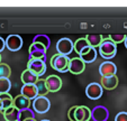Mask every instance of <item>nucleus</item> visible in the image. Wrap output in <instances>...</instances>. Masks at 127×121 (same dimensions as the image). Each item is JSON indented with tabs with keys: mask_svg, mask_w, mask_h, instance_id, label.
Instances as JSON below:
<instances>
[{
	"mask_svg": "<svg viewBox=\"0 0 127 121\" xmlns=\"http://www.w3.org/2000/svg\"><path fill=\"white\" fill-rule=\"evenodd\" d=\"M116 53H117V45L111 42L109 37L103 38L99 46V54L101 55V57L105 59H111L116 56Z\"/></svg>",
	"mask_w": 127,
	"mask_h": 121,
	"instance_id": "f257e3e1",
	"label": "nucleus"
},
{
	"mask_svg": "<svg viewBox=\"0 0 127 121\" xmlns=\"http://www.w3.org/2000/svg\"><path fill=\"white\" fill-rule=\"evenodd\" d=\"M70 61L69 56H64L61 54H54L51 58V67L55 71L60 72V73H65L69 71V65H70Z\"/></svg>",
	"mask_w": 127,
	"mask_h": 121,
	"instance_id": "f03ea898",
	"label": "nucleus"
},
{
	"mask_svg": "<svg viewBox=\"0 0 127 121\" xmlns=\"http://www.w3.org/2000/svg\"><path fill=\"white\" fill-rule=\"evenodd\" d=\"M27 70L39 77L45 74L46 63L44 59H29L27 63Z\"/></svg>",
	"mask_w": 127,
	"mask_h": 121,
	"instance_id": "7ed1b4c3",
	"label": "nucleus"
},
{
	"mask_svg": "<svg viewBox=\"0 0 127 121\" xmlns=\"http://www.w3.org/2000/svg\"><path fill=\"white\" fill-rule=\"evenodd\" d=\"M56 50H58V54L69 56L74 50V43L70 38H66V37L61 38L56 43Z\"/></svg>",
	"mask_w": 127,
	"mask_h": 121,
	"instance_id": "20e7f679",
	"label": "nucleus"
},
{
	"mask_svg": "<svg viewBox=\"0 0 127 121\" xmlns=\"http://www.w3.org/2000/svg\"><path fill=\"white\" fill-rule=\"evenodd\" d=\"M51 108L50 100L46 97H37L33 101V110L39 114L46 113Z\"/></svg>",
	"mask_w": 127,
	"mask_h": 121,
	"instance_id": "39448f33",
	"label": "nucleus"
},
{
	"mask_svg": "<svg viewBox=\"0 0 127 121\" xmlns=\"http://www.w3.org/2000/svg\"><path fill=\"white\" fill-rule=\"evenodd\" d=\"M103 93V88L101 86V84L99 83H90L86 88V95L90 100H98L102 97Z\"/></svg>",
	"mask_w": 127,
	"mask_h": 121,
	"instance_id": "423d86ee",
	"label": "nucleus"
},
{
	"mask_svg": "<svg viewBox=\"0 0 127 121\" xmlns=\"http://www.w3.org/2000/svg\"><path fill=\"white\" fill-rule=\"evenodd\" d=\"M6 47L10 52H17L23 47V38L19 35H9L6 39Z\"/></svg>",
	"mask_w": 127,
	"mask_h": 121,
	"instance_id": "0eeeda50",
	"label": "nucleus"
},
{
	"mask_svg": "<svg viewBox=\"0 0 127 121\" xmlns=\"http://www.w3.org/2000/svg\"><path fill=\"white\" fill-rule=\"evenodd\" d=\"M109 118V111L103 105H97L91 110V119L94 121H107Z\"/></svg>",
	"mask_w": 127,
	"mask_h": 121,
	"instance_id": "6e6552de",
	"label": "nucleus"
},
{
	"mask_svg": "<svg viewBox=\"0 0 127 121\" xmlns=\"http://www.w3.org/2000/svg\"><path fill=\"white\" fill-rule=\"evenodd\" d=\"M117 72V67L113 62H102L99 66V73H100L101 77H109V76L116 75Z\"/></svg>",
	"mask_w": 127,
	"mask_h": 121,
	"instance_id": "1a4fd4ad",
	"label": "nucleus"
},
{
	"mask_svg": "<svg viewBox=\"0 0 127 121\" xmlns=\"http://www.w3.org/2000/svg\"><path fill=\"white\" fill-rule=\"evenodd\" d=\"M84 70H86V63L80 57L71 58L70 65H69V72H71L72 74L78 75V74H81Z\"/></svg>",
	"mask_w": 127,
	"mask_h": 121,
	"instance_id": "9d476101",
	"label": "nucleus"
},
{
	"mask_svg": "<svg viewBox=\"0 0 127 121\" xmlns=\"http://www.w3.org/2000/svg\"><path fill=\"white\" fill-rule=\"evenodd\" d=\"M46 85L50 92H58L62 88V80L58 75H50L45 78Z\"/></svg>",
	"mask_w": 127,
	"mask_h": 121,
	"instance_id": "9b49d317",
	"label": "nucleus"
},
{
	"mask_svg": "<svg viewBox=\"0 0 127 121\" xmlns=\"http://www.w3.org/2000/svg\"><path fill=\"white\" fill-rule=\"evenodd\" d=\"M20 94L23 97H25L26 99L31 100H35L36 97H38V92H37V88L35 84H24L20 89Z\"/></svg>",
	"mask_w": 127,
	"mask_h": 121,
	"instance_id": "f8f14e48",
	"label": "nucleus"
},
{
	"mask_svg": "<svg viewBox=\"0 0 127 121\" xmlns=\"http://www.w3.org/2000/svg\"><path fill=\"white\" fill-rule=\"evenodd\" d=\"M91 119V110L86 105H78L75 110V120L77 121H89Z\"/></svg>",
	"mask_w": 127,
	"mask_h": 121,
	"instance_id": "ddd939ff",
	"label": "nucleus"
},
{
	"mask_svg": "<svg viewBox=\"0 0 127 121\" xmlns=\"http://www.w3.org/2000/svg\"><path fill=\"white\" fill-rule=\"evenodd\" d=\"M79 57L83 61L84 63H92L96 61L97 58V50L96 48H92V47H89L87 48L86 50L81 53L79 55Z\"/></svg>",
	"mask_w": 127,
	"mask_h": 121,
	"instance_id": "4468645a",
	"label": "nucleus"
},
{
	"mask_svg": "<svg viewBox=\"0 0 127 121\" xmlns=\"http://www.w3.org/2000/svg\"><path fill=\"white\" fill-rule=\"evenodd\" d=\"M118 85V77L116 75L109 77H101V86L106 90H114Z\"/></svg>",
	"mask_w": 127,
	"mask_h": 121,
	"instance_id": "2eb2a0df",
	"label": "nucleus"
},
{
	"mask_svg": "<svg viewBox=\"0 0 127 121\" xmlns=\"http://www.w3.org/2000/svg\"><path fill=\"white\" fill-rule=\"evenodd\" d=\"M14 107L16 109H18L19 111L29 108V100L26 99L25 97H23L22 94L17 95L16 97H14Z\"/></svg>",
	"mask_w": 127,
	"mask_h": 121,
	"instance_id": "dca6fc26",
	"label": "nucleus"
},
{
	"mask_svg": "<svg viewBox=\"0 0 127 121\" xmlns=\"http://www.w3.org/2000/svg\"><path fill=\"white\" fill-rule=\"evenodd\" d=\"M3 118L6 121H19V110L15 107L3 111Z\"/></svg>",
	"mask_w": 127,
	"mask_h": 121,
	"instance_id": "f3484780",
	"label": "nucleus"
},
{
	"mask_svg": "<svg viewBox=\"0 0 127 121\" xmlns=\"http://www.w3.org/2000/svg\"><path fill=\"white\" fill-rule=\"evenodd\" d=\"M20 80L24 84H35L37 81L39 80L38 76H36L35 74H33L31 71L26 70L22 73V76H20Z\"/></svg>",
	"mask_w": 127,
	"mask_h": 121,
	"instance_id": "a211bd4d",
	"label": "nucleus"
},
{
	"mask_svg": "<svg viewBox=\"0 0 127 121\" xmlns=\"http://www.w3.org/2000/svg\"><path fill=\"white\" fill-rule=\"evenodd\" d=\"M86 39L88 40L90 47L96 48L100 46L101 42L103 40V37H102V35H98V34H90V35L86 36Z\"/></svg>",
	"mask_w": 127,
	"mask_h": 121,
	"instance_id": "6ab92c4d",
	"label": "nucleus"
},
{
	"mask_svg": "<svg viewBox=\"0 0 127 121\" xmlns=\"http://www.w3.org/2000/svg\"><path fill=\"white\" fill-rule=\"evenodd\" d=\"M0 102H1V107H2V112H3L5 110L14 107V97L9 93H3V94H0Z\"/></svg>",
	"mask_w": 127,
	"mask_h": 121,
	"instance_id": "aec40b11",
	"label": "nucleus"
},
{
	"mask_svg": "<svg viewBox=\"0 0 127 121\" xmlns=\"http://www.w3.org/2000/svg\"><path fill=\"white\" fill-rule=\"evenodd\" d=\"M90 47V45H89L88 40L86 39V37H82V38H78L77 40L74 42V50L75 53H78V54H81L83 50H86L87 48Z\"/></svg>",
	"mask_w": 127,
	"mask_h": 121,
	"instance_id": "412c9836",
	"label": "nucleus"
},
{
	"mask_svg": "<svg viewBox=\"0 0 127 121\" xmlns=\"http://www.w3.org/2000/svg\"><path fill=\"white\" fill-rule=\"evenodd\" d=\"M33 43H38L43 45L46 49H48L51 46V39L47 35H36L33 39Z\"/></svg>",
	"mask_w": 127,
	"mask_h": 121,
	"instance_id": "4be33fe9",
	"label": "nucleus"
},
{
	"mask_svg": "<svg viewBox=\"0 0 127 121\" xmlns=\"http://www.w3.org/2000/svg\"><path fill=\"white\" fill-rule=\"evenodd\" d=\"M36 88H37V92H38V97H45L46 94H47L50 91H48L47 89V85H46V82L45 80H42V78H39L37 82L35 83Z\"/></svg>",
	"mask_w": 127,
	"mask_h": 121,
	"instance_id": "5701e85b",
	"label": "nucleus"
},
{
	"mask_svg": "<svg viewBox=\"0 0 127 121\" xmlns=\"http://www.w3.org/2000/svg\"><path fill=\"white\" fill-rule=\"evenodd\" d=\"M32 119H35V114H34V110L32 109H25L19 111V121H28Z\"/></svg>",
	"mask_w": 127,
	"mask_h": 121,
	"instance_id": "b1692460",
	"label": "nucleus"
},
{
	"mask_svg": "<svg viewBox=\"0 0 127 121\" xmlns=\"http://www.w3.org/2000/svg\"><path fill=\"white\" fill-rule=\"evenodd\" d=\"M11 89V82L9 78H0V94L9 93Z\"/></svg>",
	"mask_w": 127,
	"mask_h": 121,
	"instance_id": "393cba45",
	"label": "nucleus"
},
{
	"mask_svg": "<svg viewBox=\"0 0 127 121\" xmlns=\"http://www.w3.org/2000/svg\"><path fill=\"white\" fill-rule=\"evenodd\" d=\"M10 75H11L10 66L5 63H1L0 64V78H9Z\"/></svg>",
	"mask_w": 127,
	"mask_h": 121,
	"instance_id": "a878e982",
	"label": "nucleus"
},
{
	"mask_svg": "<svg viewBox=\"0 0 127 121\" xmlns=\"http://www.w3.org/2000/svg\"><path fill=\"white\" fill-rule=\"evenodd\" d=\"M46 48L43 45L38 43H33L29 46V54H33V53H38V52H46Z\"/></svg>",
	"mask_w": 127,
	"mask_h": 121,
	"instance_id": "bb28decb",
	"label": "nucleus"
},
{
	"mask_svg": "<svg viewBox=\"0 0 127 121\" xmlns=\"http://www.w3.org/2000/svg\"><path fill=\"white\" fill-rule=\"evenodd\" d=\"M125 38H126V35H124V34H119V35H109V39H110L111 42H114L116 45L125 42Z\"/></svg>",
	"mask_w": 127,
	"mask_h": 121,
	"instance_id": "cd10ccee",
	"label": "nucleus"
},
{
	"mask_svg": "<svg viewBox=\"0 0 127 121\" xmlns=\"http://www.w3.org/2000/svg\"><path fill=\"white\" fill-rule=\"evenodd\" d=\"M78 105H74V107H71L70 110L67 111V118H69L70 121H77L75 120V110H77Z\"/></svg>",
	"mask_w": 127,
	"mask_h": 121,
	"instance_id": "c85d7f7f",
	"label": "nucleus"
},
{
	"mask_svg": "<svg viewBox=\"0 0 127 121\" xmlns=\"http://www.w3.org/2000/svg\"><path fill=\"white\" fill-rule=\"evenodd\" d=\"M115 121H127V112H119L116 114Z\"/></svg>",
	"mask_w": 127,
	"mask_h": 121,
	"instance_id": "c756f323",
	"label": "nucleus"
},
{
	"mask_svg": "<svg viewBox=\"0 0 127 121\" xmlns=\"http://www.w3.org/2000/svg\"><path fill=\"white\" fill-rule=\"evenodd\" d=\"M5 48H6V40L2 37H0V53L2 52Z\"/></svg>",
	"mask_w": 127,
	"mask_h": 121,
	"instance_id": "7c9ffc66",
	"label": "nucleus"
},
{
	"mask_svg": "<svg viewBox=\"0 0 127 121\" xmlns=\"http://www.w3.org/2000/svg\"><path fill=\"white\" fill-rule=\"evenodd\" d=\"M124 43H125V47L127 48V36H126V38H125V42H124Z\"/></svg>",
	"mask_w": 127,
	"mask_h": 121,
	"instance_id": "2f4dec72",
	"label": "nucleus"
},
{
	"mask_svg": "<svg viewBox=\"0 0 127 121\" xmlns=\"http://www.w3.org/2000/svg\"><path fill=\"white\" fill-rule=\"evenodd\" d=\"M2 111V107H1V102H0V112Z\"/></svg>",
	"mask_w": 127,
	"mask_h": 121,
	"instance_id": "473e14b6",
	"label": "nucleus"
},
{
	"mask_svg": "<svg viewBox=\"0 0 127 121\" xmlns=\"http://www.w3.org/2000/svg\"><path fill=\"white\" fill-rule=\"evenodd\" d=\"M0 64H1V55H0Z\"/></svg>",
	"mask_w": 127,
	"mask_h": 121,
	"instance_id": "72a5a7b5",
	"label": "nucleus"
},
{
	"mask_svg": "<svg viewBox=\"0 0 127 121\" xmlns=\"http://www.w3.org/2000/svg\"><path fill=\"white\" fill-rule=\"evenodd\" d=\"M41 121H50V120H41Z\"/></svg>",
	"mask_w": 127,
	"mask_h": 121,
	"instance_id": "f704fd0d",
	"label": "nucleus"
},
{
	"mask_svg": "<svg viewBox=\"0 0 127 121\" xmlns=\"http://www.w3.org/2000/svg\"><path fill=\"white\" fill-rule=\"evenodd\" d=\"M35 121H36V120H35Z\"/></svg>",
	"mask_w": 127,
	"mask_h": 121,
	"instance_id": "c9c22d12",
	"label": "nucleus"
}]
</instances>
